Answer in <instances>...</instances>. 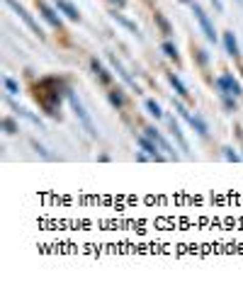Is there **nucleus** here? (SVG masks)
I'll return each mask as SVG.
<instances>
[{"mask_svg":"<svg viewBox=\"0 0 243 284\" xmlns=\"http://www.w3.org/2000/svg\"><path fill=\"white\" fill-rule=\"evenodd\" d=\"M136 141H139L141 151H146V153H149V156L153 158L156 163H160V160H166V153L160 151V148H158V144H156V141H153L151 136H146V134H141V136L136 138Z\"/></svg>","mask_w":243,"mask_h":284,"instance_id":"obj_7","label":"nucleus"},{"mask_svg":"<svg viewBox=\"0 0 243 284\" xmlns=\"http://www.w3.org/2000/svg\"><path fill=\"white\" fill-rule=\"evenodd\" d=\"M136 160H139V163H146V160H153V158H151L146 151H139V153H136Z\"/></svg>","mask_w":243,"mask_h":284,"instance_id":"obj_26","label":"nucleus"},{"mask_svg":"<svg viewBox=\"0 0 243 284\" xmlns=\"http://www.w3.org/2000/svg\"><path fill=\"white\" fill-rule=\"evenodd\" d=\"M110 17H112L114 22H117V25H121V27H124V29H129L131 34H136V37L141 39V32H139V27H136V25H134L131 19H127V17H124L121 12H117V10H112V12H110Z\"/></svg>","mask_w":243,"mask_h":284,"instance_id":"obj_13","label":"nucleus"},{"mask_svg":"<svg viewBox=\"0 0 243 284\" xmlns=\"http://www.w3.org/2000/svg\"><path fill=\"white\" fill-rule=\"evenodd\" d=\"M5 3H8V5H10L12 10H15V12H17V17L22 19V22H25V25H27V27L32 29V32H34V34H37L39 39H44V32H42V27H39L37 22H34V17H32V15H29L27 10L22 8V5H19L17 0H5Z\"/></svg>","mask_w":243,"mask_h":284,"instance_id":"obj_5","label":"nucleus"},{"mask_svg":"<svg viewBox=\"0 0 243 284\" xmlns=\"http://www.w3.org/2000/svg\"><path fill=\"white\" fill-rule=\"evenodd\" d=\"M66 97H68V102H71V107H73L78 121H80V124H83V129L88 131V136H90V138H97V136H100V134H97V129H95V124H93V119H90V114H88V110L83 107V102L78 100V95H75L71 88L66 90Z\"/></svg>","mask_w":243,"mask_h":284,"instance_id":"obj_1","label":"nucleus"},{"mask_svg":"<svg viewBox=\"0 0 243 284\" xmlns=\"http://www.w3.org/2000/svg\"><path fill=\"white\" fill-rule=\"evenodd\" d=\"M221 102H224V107L229 112H236V97L234 95H221Z\"/></svg>","mask_w":243,"mask_h":284,"instance_id":"obj_23","label":"nucleus"},{"mask_svg":"<svg viewBox=\"0 0 243 284\" xmlns=\"http://www.w3.org/2000/svg\"><path fill=\"white\" fill-rule=\"evenodd\" d=\"M54 8L58 10V15L73 19V22H78V19H80V12H78V8H75L71 0H54Z\"/></svg>","mask_w":243,"mask_h":284,"instance_id":"obj_10","label":"nucleus"},{"mask_svg":"<svg viewBox=\"0 0 243 284\" xmlns=\"http://www.w3.org/2000/svg\"><path fill=\"white\" fill-rule=\"evenodd\" d=\"M192 12H195V19L199 22V27H202V32H205L207 42H212V44H216V39H219V34H216L214 22L209 19V15H207V12H205L202 8H199L197 3H192Z\"/></svg>","mask_w":243,"mask_h":284,"instance_id":"obj_4","label":"nucleus"},{"mask_svg":"<svg viewBox=\"0 0 243 284\" xmlns=\"http://www.w3.org/2000/svg\"><path fill=\"white\" fill-rule=\"evenodd\" d=\"M224 158H226V160H231V163H238V160H241V156H238V153H236L231 146L224 148Z\"/></svg>","mask_w":243,"mask_h":284,"instance_id":"obj_24","label":"nucleus"},{"mask_svg":"<svg viewBox=\"0 0 243 284\" xmlns=\"http://www.w3.org/2000/svg\"><path fill=\"white\" fill-rule=\"evenodd\" d=\"M160 51H163V54L168 56L170 61H175V64H180V54H178V46L173 44V42H168V39H166V42H163V44H160Z\"/></svg>","mask_w":243,"mask_h":284,"instance_id":"obj_17","label":"nucleus"},{"mask_svg":"<svg viewBox=\"0 0 243 284\" xmlns=\"http://www.w3.org/2000/svg\"><path fill=\"white\" fill-rule=\"evenodd\" d=\"M238 3H241V5H243V0H238Z\"/></svg>","mask_w":243,"mask_h":284,"instance_id":"obj_30","label":"nucleus"},{"mask_svg":"<svg viewBox=\"0 0 243 284\" xmlns=\"http://www.w3.org/2000/svg\"><path fill=\"white\" fill-rule=\"evenodd\" d=\"M32 146L37 148V153H39V156H42V158H47V160H51V156H49V151H47V148H44V146H42V144H39L37 138H32Z\"/></svg>","mask_w":243,"mask_h":284,"instance_id":"obj_25","label":"nucleus"},{"mask_svg":"<svg viewBox=\"0 0 243 284\" xmlns=\"http://www.w3.org/2000/svg\"><path fill=\"white\" fill-rule=\"evenodd\" d=\"M144 105H146V110H149L151 117H156V119L163 117V112H160V107H158V102H156V100H146Z\"/></svg>","mask_w":243,"mask_h":284,"instance_id":"obj_22","label":"nucleus"},{"mask_svg":"<svg viewBox=\"0 0 243 284\" xmlns=\"http://www.w3.org/2000/svg\"><path fill=\"white\" fill-rule=\"evenodd\" d=\"M224 46H226V54L231 58H241V49H238V42H236L234 32H224Z\"/></svg>","mask_w":243,"mask_h":284,"instance_id":"obj_12","label":"nucleus"},{"mask_svg":"<svg viewBox=\"0 0 243 284\" xmlns=\"http://www.w3.org/2000/svg\"><path fill=\"white\" fill-rule=\"evenodd\" d=\"M214 88L219 95H234V97H241L243 95V88H241V83L236 80L231 73H221L219 78L214 80Z\"/></svg>","mask_w":243,"mask_h":284,"instance_id":"obj_3","label":"nucleus"},{"mask_svg":"<svg viewBox=\"0 0 243 284\" xmlns=\"http://www.w3.org/2000/svg\"><path fill=\"white\" fill-rule=\"evenodd\" d=\"M146 136H151L153 141H156V144H158V148L163 151V153H166V158H170V160H178V153L173 151L170 141H168L166 136H163V134H160V131H158L156 127H149V129H146Z\"/></svg>","mask_w":243,"mask_h":284,"instance_id":"obj_6","label":"nucleus"},{"mask_svg":"<svg viewBox=\"0 0 243 284\" xmlns=\"http://www.w3.org/2000/svg\"><path fill=\"white\" fill-rule=\"evenodd\" d=\"M168 124H170V136L178 141V146L183 148V151H190V146H187V138H185V134H183L180 124L175 121V117H168Z\"/></svg>","mask_w":243,"mask_h":284,"instance_id":"obj_11","label":"nucleus"},{"mask_svg":"<svg viewBox=\"0 0 243 284\" xmlns=\"http://www.w3.org/2000/svg\"><path fill=\"white\" fill-rule=\"evenodd\" d=\"M107 58H110V66H112V68H114V73H119V78H121V80L127 83V85H129L131 90H134V92H136V95H139L141 90H139V85H136V80H134V78H131L129 73H127V68H124V66H121L119 61H117V56H114V54H110V56H107Z\"/></svg>","mask_w":243,"mask_h":284,"instance_id":"obj_9","label":"nucleus"},{"mask_svg":"<svg viewBox=\"0 0 243 284\" xmlns=\"http://www.w3.org/2000/svg\"><path fill=\"white\" fill-rule=\"evenodd\" d=\"M180 3H190V0H180Z\"/></svg>","mask_w":243,"mask_h":284,"instance_id":"obj_29","label":"nucleus"},{"mask_svg":"<svg viewBox=\"0 0 243 284\" xmlns=\"http://www.w3.org/2000/svg\"><path fill=\"white\" fill-rule=\"evenodd\" d=\"M90 66H93L95 75H97V80L103 83V85H110V83H112V73H110V71H107V68L97 61V58H90Z\"/></svg>","mask_w":243,"mask_h":284,"instance_id":"obj_14","label":"nucleus"},{"mask_svg":"<svg viewBox=\"0 0 243 284\" xmlns=\"http://www.w3.org/2000/svg\"><path fill=\"white\" fill-rule=\"evenodd\" d=\"M156 25L160 27V32H163V37H173V27H170V22L160 12H156Z\"/></svg>","mask_w":243,"mask_h":284,"instance_id":"obj_19","label":"nucleus"},{"mask_svg":"<svg viewBox=\"0 0 243 284\" xmlns=\"http://www.w3.org/2000/svg\"><path fill=\"white\" fill-rule=\"evenodd\" d=\"M168 83L173 85V90L178 92V97H183V100H190V92H187V85L183 80H180L175 73H168Z\"/></svg>","mask_w":243,"mask_h":284,"instance_id":"obj_15","label":"nucleus"},{"mask_svg":"<svg viewBox=\"0 0 243 284\" xmlns=\"http://www.w3.org/2000/svg\"><path fill=\"white\" fill-rule=\"evenodd\" d=\"M37 10H39V15L47 19V22H49V25H51L54 29H64V22H61V17L56 15V12H58L56 8H49L44 0H37Z\"/></svg>","mask_w":243,"mask_h":284,"instance_id":"obj_8","label":"nucleus"},{"mask_svg":"<svg viewBox=\"0 0 243 284\" xmlns=\"http://www.w3.org/2000/svg\"><path fill=\"white\" fill-rule=\"evenodd\" d=\"M173 105H175V112H178V114L183 117V119H187V124H190V127L195 129V131L199 134V136H202V138L209 136V127H207V121L202 119L199 114H192V112H187V107L183 105V102H178V100H173Z\"/></svg>","mask_w":243,"mask_h":284,"instance_id":"obj_2","label":"nucleus"},{"mask_svg":"<svg viewBox=\"0 0 243 284\" xmlns=\"http://www.w3.org/2000/svg\"><path fill=\"white\" fill-rule=\"evenodd\" d=\"M107 100H110V105L112 107H117V110H121L124 105H127V95L119 90V88H114V90L107 92Z\"/></svg>","mask_w":243,"mask_h":284,"instance_id":"obj_16","label":"nucleus"},{"mask_svg":"<svg viewBox=\"0 0 243 284\" xmlns=\"http://www.w3.org/2000/svg\"><path fill=\"white\" fill-rule=\"evenodd\" d=\"M110 3H114L117 8H124V5H127V0H110Z\"/></svg>","mask_w":243,"mask_h":284,"instance_id":"obj_28","label":"nucleus"},{"mask_svg":"<svg viewBox=\"0 0 243 284\" xmlns=\"http://www.w3.org/2000/svg\"><path fill=\"white\" fill-rule=\"evenodd\" d=\"M212 5H214L219 12H224V3H221V0H212Z\"/></svg>","mask_w":243,"mask_h":284,"instance_id":"obj_27","label":"nucleus"},{"mask_svg":"<svg viewBox=\"0 0 243 284\" xmlns=\"http://www.w3.org/2000/svg\"><path fill=\"white\" fill-rule=\"evenodd\" d=\"M3 85H5V90H8L10 97L19 95V85H17V80H12L10 75H3Z\"/></svg>","mask_w":243,"mask_h":284,"instance_id":"obj_20","label":"nucleus"},{"mask_svg":"<svg viewBox=\"0 0 243 284\" xmlns=\"http://www.w3.org/2000/svg\"><path fill=\"white\" fill-rule=\"evenodd\" d=\"M10 107H12V110L17 112L19 117H25V119H29V121H32V124H37L39 129L44 127V124H42V119H39V117H34V114H32V112H27V110H22V107H17V105H15V102H10Z\"/></svg>","mask_w":243,"mask_h":284,"instance_id":"obj_18","label":"nucleus"},{"mask_svg":"<svg viewBox=\"0 0 243 284\" xmlns=\"http://www.w3.org/2000/svg\"><path fill=\"white\" fill-rule=\"evenodd\" d=\"M0 127H3V131H5V134H17V131H19L17 121L12 119V117H3V121H0Z\"/></svg>","mask_w":243,"mask_h":284,"instance_id":"obj_21","label":"nucleus"}]
</instances>
